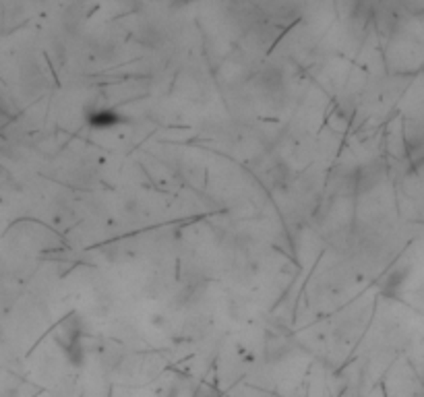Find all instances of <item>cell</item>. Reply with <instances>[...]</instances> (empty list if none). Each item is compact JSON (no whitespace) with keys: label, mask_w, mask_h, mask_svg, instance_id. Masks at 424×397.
Here are the masks:
<instances>
[{"label":"cell","mask_w":424,"mask_h":397,"mask_svg":"<svg viewBox=\"0 0 424 397\" xmlns=\"http://www.w3.org/2000/svg\"><path fill=\"white\" fill-rule=\"evenodd\" d=\"M259 85H261L265 92H277V89H282V85H284V71H279V69H275V67L265 69V71L259 75Z\"/></svg>","instance_id":"cell-2"},{"label":"cell","mask_w":424,"mask_h":397,"mask_svg":"<svg viewBox=\"0 0 424 397\" xmlns=\"http://www.w3.org/2000/svg\"><path fill=\"white\" fill-rule=\"evenodd\" d=\"M89 122L94 127H100V129H110L114 125L125 122V118L118 112H112V110H94V112H89Z\"/></svg>","instance_id":"cell-1"}]
</instances>
